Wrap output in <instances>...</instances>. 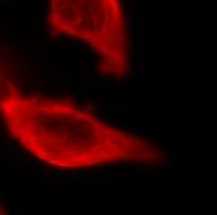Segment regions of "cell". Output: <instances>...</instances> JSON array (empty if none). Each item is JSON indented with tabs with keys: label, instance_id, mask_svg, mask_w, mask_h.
Instances as JSON below:
<instances>
[{
	"label": "cell",
	"instance_id": "cell-1",
	"mask_svg": "<svg viewBox=\"0 0 217 215\" xmlns=\"http://www.w3.org/2000/svg\"><path fill=\"white\" fill-rule=\"evenodd\" d=\"M0 116L11 138L54 169L77 172L167 162L161 147L67 98L30 95L10 86L0 95Z\"/></svg>",
	"mask_w": 217,
	"mask_h": 215
},
{
	"label": "cell",
	"instance_id": "cell-2",
	"mask_svg": "<svg viewBox=\"0 0 217 215\" xmlns=\"http://www.w3.org/2000/svg\"><path fill=\"white\" fill-rule=\"evenodd\" d=\"M48 26L54 36L84 44L96 55L105 76L127 77L131 49L121 0H49Z\"/></svg>",
	"mask_w": 217,
	"mask_h": 215
},
{
	"label": "cell",
	"instance_id": "cell-3",
	"mask_svg": "<svg viewBox=\"0 0 217 215\" xmlns=\"http://www.w3.org/2000/svg\"><path fill=\"white\" fill-rule=\"evenodd\" d=\"M10 86L11 85L8 84V73H6V70L4 67V63H3L2 60H0V95Z\"/></svg>",
	"mask_w": 217,
	"mask_h": 215
},
{
	"label": "cell",
	"instance_id": "cell-4",
	"mask_svg": "<svg viewBox=\"0 0 217 215\" xmlns=\"http://www.w3.org/2000/svg\"><path fill=\"white\" fill-rule=\"evenodd\" d=\"M0 214H5V208H4L2 201H0Z\"/></svg>",
	"mask_w": 217,
	"mask_h": 215
}]
</instances>
